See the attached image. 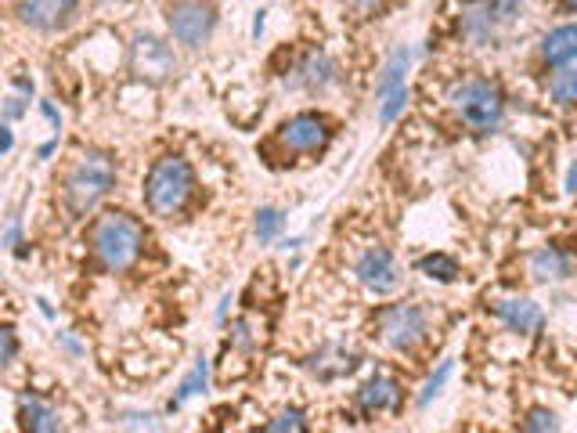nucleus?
Returning <instances> with one entry per match:
<instances>
[{
    "label": "nucleus",
    "mask_w": 577,
    "mask_h": 433,
    "mask_svg": "<svg viewBox=\"0 0 577 433\" xmlns=\"http://www.w3.org/2000/svg\"><path fill=\"white\" fill-rule=\"evenodd\" d=\"M91 249L105 271H127L138 264L141 249H145V228L130 213H101L91 228Z\"/></svg>",
    "instance_id": "1"
},
{
    "label": "nucleus",
    "mask_w": 577,
    "mask_h": 433,
    "mask_svg": "<svg viewBox=\"0 0 577 433\" xmlns=\"http://www.w3.org/2000/svg\"><path fill=\"white\" fill-rule=\"evenodd\" d=\"M195 195V170L184 156H163L145 177V203L156 217H177Z\"/></svg>",
    "instance_id": "2"
},
{
    "label": "nucleus",
    "mask_w": 577,
    "mask_h": 433,
    "mask_svg": "<svg viewBox=\"0 0 577 433\" xmlns=\"http://www.w3.org/2000/svg\"><path fill=\"white\" fill-rule=\"evenodd\" d=\"M448 105L455 109V116L477 134H495L505 123V94L495 80L473 76V80L455 83L448 91Z\"/></svg>",
    "instance_id": "3"
},
{
    "label": "nucleus",
    "mask_w": 577,
    "mask_h": 433,
    "mask_svg": "<svg viewBox=\"0 0 577 433\" xmlns=\"http://www.w3.org/2000/svg\"><path fill=\"white\" fill-rule=\"evenodd\" d=\"M116 188V163L105 152H83L65 177L62 199L73 217H87Z\"/></svg>",
    "instance_id": "4"
},
{
    "label": "nucleus",
    "mask_w": 577,
    "mask_h": 433,
    "mask_svg": "<svg viewBox=\"0 0 577 433\" xmlns=\"http://www.w3.org/2000/svg\"><path fill=\"white\" fill-rule=\"evenodd\" d=\"M430 322L419 304H390L376 314V336L390 351H412L426 340Z\"/></svg>",
    "instance_id": "5"
},
{
    "label": "nucleus",
    "mask_w": 577,
    "mask_h": 433,
    "mask_svg": "<svg viewBox=\"0 0 577 433\" xmlns=\"http://www.w3.org/2000/svg\"><path fill=\"white\" fill-rule=\"evenodd\" d=\"M275 141L289 156H321L332 141V127L318 112H296L278 127Z\"/></svg>",
    "instance_id": "6"
},
{
    "label": "nucleus",
    "mask_w": 577,
    "mask_h": 433,
    "mask_svg": "<svg viewBox=\"0 0 577 433\" xmlns=\"http://www.w3.org/2000/svg\"><path fill=\"white\" fill-rule=\"evenodd\" d=\"M166 26L174 33L177 44L184 47H202L213 37V26H217V11L206 0H177L166 11Z\"/></svg>",
    "instance_id": "7"
},
{
    "label": "nucleus",
    "mask_w": 577,
    "mask_h": 433,
    "mask_svg": "<svg viewBox=\"0 0 577 433\" xmlns=\"http://www.w3.org/2000/svg\"><path fill=\"white\" fill-rule=\"evenodd\" d=\"M354 275H358V282L368 289V293H376V296L394 293V289L401 286V268H397L394 253L386 246L361 249L358 260H354Z\"/></svg>",
    "instance_id": "8"
},
{
    "label": "nucleus",
    "mask_w": 577,
    "mask_h": 433,
    "mask_svg": "<svg viewBox=\"0 0 577 433\" xmlns=\"http://www.w3.org/2000/svg\"><path fill=\"white\" fill-rule=\"evenodd\" d=\"M130 65H134V73L145 76V80H166V76L177 73V58L174 51H170V44H163V40L152 37V33L134 37Z\"/></svg>",
    "instance_id": "9"
},
{
    "label": "nucleus",
    "mask_w": 577,
    "mask_h": 433,
    "mask_svg": "<svg viewBox=\"0 0 577 433\" xmlns=\"http://www.w3.org/2000/svg\"><path fill=\"white\" fill-rule=\"evenodd\" d=\"M498 26H502V19H498V11L491 0H466L462 11H458V29H462V37H466L469 44H477V47L495 44Z\"/></svg>",
    "instance_id": "10"
},
{
    "label": "nucleus",
    "mask_w": 577,
    "mask_h": 433,
    "mask_svg": "<svg viewBox=\"0 0 577 433\" xmlns=\"http://www.w3.org/2000/svg\"><path fill=\"white\" fill-rule=\"evenodd\" d=\"M76 15V0H22L19 19L22 26L37 29V33H55L69 26Z\"/></svg>",
    "instance_id": "11"
},
{
    "label": "nucleus",
    "mask_w": 577,
    "mask_h": 433,
    "mask_svg": "<svg viewBox=\"0 0 577 433\" xmlns=\"http://www.w3.org/2000/svg\"><path fill=\"white\" fill-rule=\"evenodd\" d=\"M495 318L509 332H520V336H534V332H541V325H545L541 307L534 304V300H527V296H505V300H498Z\"/></svg>",
    "instance_id": "12"
},
{
    "label": "nucleus",
    "mask_w": 577,
    "mask_h": 433,
    "mask_svg": "<svg viewBox=\"0 0 577 433\" xmlns=\"http://www.w3.org/2000/svg\"><path fill=\"white\" fill-rule=\"evenodd\" d=\"M401 397H404V390L394 376H372L365 387L358 390V405H361V412H368V415L397 412V408H401Z\"/></svg>",
    "instance_id": "13"
},
{
    "label": "nucleus",
    "mask_w": 577,
    "mask_h": 433,
    "mask_svg": "<svg viewBox=\"0 0 577 433\" xmlns=\"http://www.w3.org/2000/svg\"><path fill=\"white\" fill-rule=\"evenodd\" d=\"M361 365V354L358 351H347L343 343H332L325 351H318L311 361H307V369L314 372L318 379H339V376H350V372Z\"/></svg>",
    "instance_id": "14"
},
{
    "label": "nucleus",
    "mask_w": 577,
    "mask_h": 433,
    "mask_svg": "<svg viewBox=\"0 0 577 433\" xmlns=\"http://www.w3.org/2000/svg\"><path fill=\"white\" fill-rule=\"evenodd\" d=\"M19 419L26 430H37V433L62 430V415H58V408L40 394H19Z\"/></svg>",
    "instance_id": "15"
},
{
    "label": "nucleus",
    "mask_w": 577,
    "mask_h": 433,
    "mask_svg": "<svg viewBox=\"0 0 577 433\" xmlns=\"http://www.w3.org/2000/svg\"><path fill=\"white\" fill-rule=\"evenodd\" d=\"M332 80H336V62L321 47H314L311 55L300 62V69H296V87H303V91L311 94H321Z\"/></svg>",
    "instance_id": "16"
},
{
    "label": "nucleus",
    "mask_w": 577,
    "mask_h": 433,
    "mask_svg": "<svg viewBox=\"0 0 577 433\" xmlns=\"http://www.w3.org/2000/svg\"><path fill=\"white\" fill-rule=\"evenodd\" d=\"M412 47H397L394 55L386 58L383 65V76H379L376 83V94L379 102H386V98H394V94L408 91V69H412Z\"/></svg>",
    "instance_id": "17"
},
{
    "label": "nucleus",
    "mask_w": 577,
    "mask_h": 433,
    "mask_svg": "<svg viewBox=\"0 0 577 433\" xmlns=\"http://www.w3.org/2000/svg\"><path fill=\"white\" fill-rule=\"evenodd\" d=\"M531 275L538 278V282H563V278L574 275V260H570V253H563V249L545 246L531 257Z\"/></svg>",
    "instance_id": "18"
},
{
    "label": "nucleus",
    "mask_w": 577,
    "mask_h": 433,
    "mask_svg": "<svg viewBox=\"0 0 577 433\" xmlns=\"http://www.w3.org/2000/svg\"><path fill=\"white\" fill-rule=\"evenodd\" d=\"M541 58L549 65H570L577 62V26H556L549 37L541 40Z\"/></svg>",
    "instance_id": "19"
},
{
    "label": "nucleus",
    "mask_w": 577,
    "mask_h": 433,
    "mask_svg": "<svg viewBox=\"0 0 577 433\" xmlns=\"http://www.w3.org/2000/svg\"><path fill=\"white\" fill-rule=\"evenodd\" d=\"M549 98L556 105H577V62L559 65L549 80Z\"/></svg>",
    "instance_id": "20"
},
{
    "label": "nucleus",
    "mask_w": 577,
    "mask_h": 433,
    "mask_svg": "<svg viewBox=\"0 0 577 433\" xmlns=\"http://www.w3.org/2000/svg\"><path fill=\"white\" fill-rule=\"evenodd\" d=\"M206 383H210V361L199 358V361H195V369L188 372V376H184V383H181V390H177V397L170 401V412H177V408H181L184 401L199 397L202 390H206Z\"/></svg>",
    "instance_id": "21"
},
{
    "label": "nucleus",
    "mask_w": 577,
    "mask_h": 433,
    "mask_svg": "<svg viewBox=\"0 0 577 433\" xmlns=\"http://www.w3.org/2000/svg\"><path fill=\"white\" fill-rule=\"evenodd\" d=\"M282 231H285V213L282 210H275V206H264V210H257L253 235H257L260 246H271V242H275Z\"/></svg>",
    "instance_id": "22"
},
{
    "label": "nucleus",
    "mask_w": 577,
    "mask_h": 433,
    "mask_svg": "<svg viewBox=\"0 0 577 433\" xmlns=\"http://www.w3.org/2000/svg\"><path fill=\"white\" fill-rule=\"evenodd\" d=\"M451 372H455V361L444 358V361H440V365H437V372H433V376L426 379V383H422V394L415 397V405L426 408V405H430V401H433V397H440V390L448 387Z\"/></svg>",
    "instance_id": "23"
},
{
    "label": "nucleus",
    "mask_w": 577,
    "mask_h": 433,
    "mask_svg": "<svg viewBox=\"0 0 577 433\" xmlns=\"http://www.w3.org/2000/svg\"><path fill=\"white\" fill-rule=\"evenodd\" d=\"M415 268L422 271L426 278H437V282H455L458 278V264L444 253H430V257H422Z\"/></svg>",
    "instance_id": "24"
},
{
    "label": "nucleus",
    "mask_w": 577,
    "mask_h": 433,
    "mask_svg": "<svg viewBox=\"0 0 577 433\" xmlns=\"http://www.w3.org/2000/svg\"><path fill=\"white\" fill-rule=\"evenodd\" d=\"M260 340H264V332H257V318H239V322L231 325V343L242 347V351L260 347Z\"/></svg>",
    "instance_id": "25"
},
{
    "label": "nucleus",
    "mask_w": 577,
    "mask_h": 433,
    "mask_svg": "<svg viewBox=\"0 0 577 433\" xmlns=\"http://www.w3.org/2000/svg\"><path fill=\"white\" fill-rule=\"evenodd\" d=\"M307 412H300V408H285V412H278L271 423L264 426V430H275V433H282V430H296V433H303L307 430Z\"/></svg>",
    "instance_id": "26"
},
{
    "label": "nucleus",
    "mask_w": 577,
    "mask_h": 433,
    "mask_svg": "<svg viewBox=\"0 0 577 433\" xmlns=\"http://www.w3.org/2000/svg\"><path fill=\"white\" fill-rule=\"evenodd\" d=\"M15 354H19L15 329H11V325H4V329H0V365H4V369H11V365H15Z\"/></svg>",
    "instance_id": "27"
},
{
    "label": "nucleus",
    "mask_w": 577,
    "mask_h": 433,
    "mask_svg": "<svg viewBox=\"0 0 577 433\" xmlns=\"http://www.w3.org/2000/svg\"><path fill=\"white\" fill-rule=\"evenodd\" d=\"M523 430H559V415L549 412V408H534V412L527 415Z\"/></svg>",
    "instance_id": "28"
},
{
    "label": "nucleus",
    "mask_w": 577,
    "mask_h": 433,
    "mask_svg": "<svg viewBox=\"0 0 577 433\" xmlns=\"http://www.w3.org/2000/svg\"><path fill=\"white\" fill-rule=\"evenodd\" d=\"M116 423H120V426H134V430H163V423H159L156 415H141V412L116 415Z\"/></svg>",
    "instance_id": "29"
},
{
    "label": "nucleus",
    "mask_w": 577,
    "mask_h": 433,
    "mask_svg": "<svg viewBox=\"0 0 577 433\" xmlns=\"http://www.w3.org/2000/svg\"><path fill=\"white\" fill-rule=\"evenodd\" d=\"M491 4H495L502 26H509V22H516L523 15V4H527V0H491Z\"/></svg>",
    "instance_id": "30"
},
{
    "label": "nucleus",
    "mask_w": 577,
    "mask_h": 433,
    "mask_svg": "<svg viewBox=\"0 0 577 433\" xmlns=\"http://www.w3.org/2000/svg\"><path fill=\"white\" fill-rule=\"evenodd\" d=\"M4 246L19 253V246H22V221H19V213H11V217H8V228H4Z\"/></svg>",
    "instance_id": "31"
},
{
    "label": "nucleus",
    "mask_w": 577,
    "mask_h": 433,
    "mask_svg": "<svg viewBox=\"0 0 577 433\" xmlns=\"http://www.w3.org/2000/svg\"><path fill=\"white\" fill-rule=\"evenodd\" d=\"M379 4H383V0H354V8H358L361 15H376Z\"/></svg>",
    "instance_id": "32"
},
{
    "label": "nucleus",
    "mask_w": 577,
    "mask_h": 433,
    "mask_svg": "<svg viewBox=\"0 0 577 433\" xmlns=\"http://www.w3.org/2000/svg\"><path fill=\"white\" fill-rule=\"evenodd\" d=\"M4 156H11V148H15V130H11V123H4Z\"/></svg>",
    "instance_id": "33"
},
{
    "label": "nucleus",
    "mask_w": 577,
    "mask_h": 433,
    "mask_svg": "<svg viewBox=\"0 0 577 433\" xmlns=\"http://www.w3.org/2000/svg\"><path fill=\"white\" fill-rule=\"evenodd\" d=\"M44 116H47L51 123H55V127H62V116H58V109H55L51 102H44Z\"/></svg>",
    "instance_id": "34"
},
{
    "label": "nucleus",
    "mask_w": 577,
    "mask_h": 433,
    "mask_svg": "<svg viewBox=\"0 0 577 433\" xmlns=\"http://www.w3.org/2000/svg\"><path fill=\"white\" fill-rule=\"evenodd\" d=\"M228 307H231V293L224 296V300H220V307H217V322H224V318H228Z\"/></svg>",
    "instance_id": "35"
},
{
    "label": "nucleus",
    "mask_w": 577,
    "mask_h": 433,
    "mask_svg": "<svg viewBox=\"0 0 577 433\" xmlns=\"http://www.w3.org/2000/svg\"><path fill=\"white\" fill-rule=\"evenodd\" d=\"M567 192H577V163L567 170Z\"/></svg>",
    "instance_id": "36"
},
{
    "label": "nucleus",
    "mask_w": 577,
    "mask_h": 433,
    "mask_svg": "<svg viewBox=\"0 0 577 433\" xmlns=\"http://www.w3.org/2000/svg\"><path fill=\"white\" fill-rule=\"evenodd\" d=\"M58 340H62L65 347H69V351H73V354H80V343H76L73 336H69V332H62V336H58Z\"/></svg>",
    "instance_id": "37"
},
{
    "label": "nucleus",
    "mask_w": 577,
    "mask_h": 433,
    "mask_svg": "<svg viewBox=\"0 0 577 433\" xmlns=\"http://www.w3.org/2000/svg\"><path fill=\"white\" fill-rule=\"evenodd\" d=\"M563 8H567V11H574V15H577V0H563Z\"/></svg>",
    "instance_id": "38"
},
{
    "label": "nucleus",
    "mask_w": 577,
    "mask_h": 433,
    "mask_svg": "<svg viewBox=\"0 0 577 433\" xmlns=\"http://www.w3.org/2000/svg\"><path fill=\"white\" fill-rule=\"evenodd\" d=\"M101 4H116V0H101Z\"/></svg>",
    "instance_id": "39"
}]
</instances>
